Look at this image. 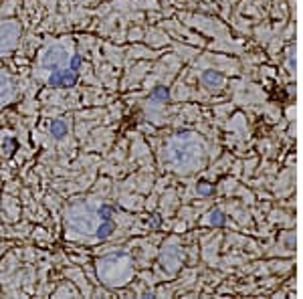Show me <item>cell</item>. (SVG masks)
<instances>
[{"instance_id":"obj_8","label":"cell","mask_w":303,"mask_h":299,"mask_svg":"<svg viewBox=\"0 0 303 299\" xmlns=\"http://www.w3.org/2000/svg\"><path fill=\"white\" fill-rule=\"evenodd\" d=\"M210 223H212V224H223V223H225V219H223V213H221V211L212 213V215H210Z\"/></svg>"},{"instance_id":"obj_7","label":"cell","mask_w":303,"mask_h":299,"mask_svg":"<svg viewBox=\"0 0 303 299\" xmlns=\"http://www.w3.org/2000/svg\"><path fill=\"white\" fill-rule=\"evenodd\" d=\"M49 85L51 87H61V71H53V75L49 77Z\"/></svg>"},{"instance_id":"obj_5","label":"cell","mask_w":303,"mask_h":299,"mask_svg":"<svg viewBox=\"0 0 303 299\" xmlns=\"http://www.w3.org/2000/svg\"><path fill=\"white\" fill-rule=\"evenodd\" d=\"M168 95H170V93H168V89H166V87H156L154 91H152V95H150V97H152V99L166 101V99H168Z\"/></svg>"},{"instance_id":"obj_3","label":"cell","mask_w":303,"mask_h":299,"mask_svg":"<svg viewBox=\"0 0 303 299\" xmlns=\"http://www.w3.org/2000/svg\"><path fill=\"white\" fill-rule=\"evenodd\" d=\"M51 134L55 138H63L67 134V124L63 122V119H55V122L51 124Z\"/></svg>"},{"instance_id":"obj_9","label":"cell","mask_w":303,"mask_h":299,"mask_svg":"<svg viewBox=\"0 0 303 299\" xmlns=\"http://www.w3.org/2000/svg\"><path fill=\"white\" fill-rule=\"evenodd\" d=\"M81 67V57L79 55H75L73 59H71V65H69V69H73V71H77Z\"/></svg>"},{"instance_id":"obj_4","label":"cell","mask_w":303,"mask_h":299,"mask_svg":"<svg viewBox=\"0 0 303 299\" xmlns=\"http://www.w3.org/2000/svg\"><path fill=\"white\" fill-rule=\"evenodd\" d=\"M111 230H113V223H111V221H103V224H101L99 230H97V236H99V238H107V236L111 234Z\"/></svg>"},{"instance_id":"obj_6","label":"cell","mask_w":303,"mask_h":299,"mask_svg":"<svg viewBox=\"0 0 303 299\" xmlns=\"http://www.w3.org/2000/svg\"><path fill=\"white\" fill-rule=\"evenodd\" d=\"M111 213H113V208L107 206V204L99 208V217H101V221H111Z\"/></svg>"},{"instance_id":"obj_2","label":"cell","mask_w":303,"mask_h":299,"mask_svg":"<svg viewBox=\"0 0 303 299\" xmlns=\"http://www.w3.org/2000/svg\"><path fill=\"white\" fill-rule=\"evenodd\" d=\"M202 81H204L206 85H210V87H217V85H221V83H223V75H221V73H217V71H204Z\"/></svg>"},{"instance_id":"obj_1","label":"cell","mask_w":303,"mask_h":299,"mask_svg":"<svg viewBox=\"0 0 303 299\" xmlns=\"http://www.w3.org/2000/svg\"><path fill=\"white\" fill-rule=\"evenodd\" d=\"M77 83V73L73 69L61 71V87H73Z\"/></svg>"}]
</instances>
